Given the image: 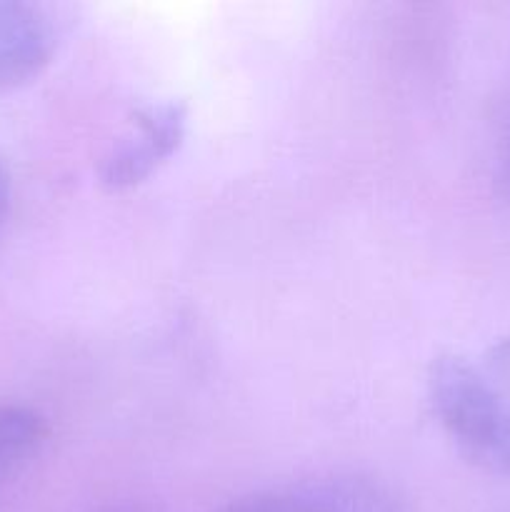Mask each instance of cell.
Masks as SVG:
<instances>
[{
  "mask_svg": "<svg viewBox=\"0 0 510 512\" xmlns=\"http://www.w3.org/2000/svg\"><path fill=\"white\" fill-rule=\"evenodd\" d=\"M428 398L460 453L488 473L510 478V398L465 355H440L428 370Z\"/></svg>",
  "mask_w": 510,
  "mask_h": 512,
  "instance_id": "6da1fadb",
  "label": "cell"
},
{
  "mask_svg": "<svg viewBox=\"0 0 510 512\" xmlns=\"http://www.w3.org/2000/svg\"><path fill=\"white\" fill-rule=\"evenodd\" d=\"M215 512H413L385 480L365 473H333L253 490Z\"/></svg>",
  "mask_w": 510,
  "mask_h": 512,
  "instance_id": "7a4b0ae2",
  "label": "cell"
},
{
  "mask_svg": "<svg viewBox=\"0 0 510 512\" xmlns=\"http://www.w3.org/2000/svg\"><path fill=\"white\" fill-rule=\"evenodd\" d=\"M188 110L178 100L143 105L130 118V133L108 150L100 165V180L110 190L143 183L160 163L180 148L185 138Z\"/></svg>",
  "mask_w": 510,
  "mask_h": 512,
  "instance_id": "3957f363",
  "label": "cell"
},
{
  "mask_svg": "<svg viewBox=\"0 0 510 512\" xmlns=\"http://www.w3.org/2000/svg\"><path fill=\"white\" fill-rule=\"evenodd\" d=\"M53 50V23L38 5L0 0V88H13L40 75Z\"/></svg>",
  "mask_w": 510,
  "mask_h": 512,
  "instance_id": "277c9868",
  "label": "cell"
},
{
  "mask_svg": "<svg viewBox=\"0 0 510 512\" xmlns=\"http://www.w3.org/2000/svg\"><path fill=\"white\" fill-rule=\"evenodd\" d=\"M48 438V423L38 410L20 403H0V483L33 460Z\"/></svg>",
  "mask_w": 510,
  "mask_h": 512,
  "instance_id": "5b68a950",
  "label": "cell"
},
{
  "mask_svg": "<svg viewBox=\"0 0 510 512\" xmlns=\"http://www.w3.org/2000/svg\"><path fill=\"white\" fill-rule=\"evenodd\" d=\"M480 365L488 370L490 378L508 393L510 398V338H500L480 355Z\"/></svg>",
  "mask_w": 510,
  "mask_h": 512,
  "instance_id": "8992f818",
  "label": "cell"
},
{
  "mask_svg": "<svg viewBox=\"0 0 510 512\" xmlns=\"http://www.w3.org/2000/svg\"><path fill=\"white\" fill-rule=\"evenodd\" d=\"M10 203V173L5 168V163L0 160V220H3L5 210H8Z\"/></svg>",
  "mask_w": 510,
  "mask_h": 512,
  "instance_id": "52a82bcc",
  "label": "cell"
}]
</instances>
